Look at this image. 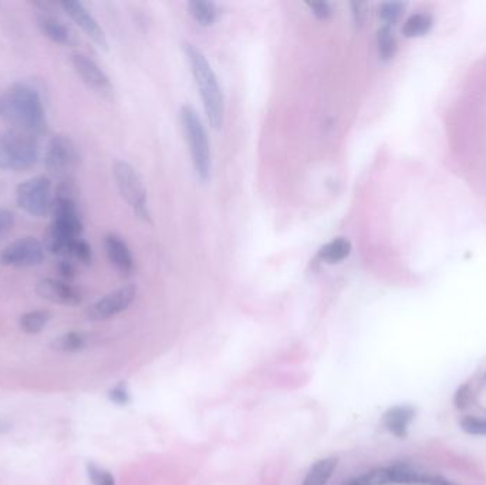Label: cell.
Segmentation results:
<instances>
[{"mask_svg":"<svg viewBox=\"0 0 486 485\" xmlns=\"http://www.w3.org/2000/svg\"><path fill=\"white\" fill-rule=\"evenodd\" d=\"M184 53L199 90L206 118L212 128L221 130L225 117V100L212 67L201 49L192 43H184Z\"/></svg>","mask_w":486,"mask_h":485,"instance_id":"2","label":"cell"},{"mask_svg":"<svg viewBox=\"0 0 486 485\" xmlns=\"http://www.w3.org/2000/svg\"><path fill=\"white\" fill-rule=\"evenodd\" d=\"M416 411L412 406H394L383 415L386 429L395 437L404 438L408 434V426L415 419Z\"/></svg>","mask_w":486,"mask_h":485,"instance_id":"15","label":"cell"},{"mask_svg":"<svg viewBox=\"0 0 486 485\" xmlns=\"http://www.w3.org/2000/svg\"><path fill=\"white\" fill-rule=\"evenodd\" d=\"M33 8L38 10L36 17L39 29L49 40L61 46L77 45L79 40L76 33L58 17L54 10V5L47 2H34Z\"/></svg>","mask_w":486,"mask_h":485,"instance_id":"9","label":"cell"},{"mask_svg":"<svg viewBox=\"0 0 486 485\" xmlns=\"http://www.w3.org/2000/svg\"><path fill=\"white\" fill-rule=\"evenodd\" d=\"M46 248L34 236L15 239L0 252V265L9 268H34L45 262Z\"/></svg>","mask_w":486,"mask_h":485,"instance_id":"8","label":"cell"},{"mask_svg":"<svg viewBox=\"0 0 486 485\" xmlns=\"http://www.w3.org/2000/svg\"><path fill=\"white\" fill-rule=\"evenodd\" d=\"M113 174L121 197L132 208L134 214L140 220L150 222L147 190L136 169L127 161L117 160L113 165Z\"/></svg>","mask_w":486,"mask_h":485,"instance_id":"7","label":"cell"},{"mask_svg":"<svg viewBox=\"0 0 486 485\" xmlns=\"http://www.w3.org/2000/svg\"><path fill=\"white\" fill-rule=\"evenodd\" d=\"M0 116L12 128L38 138L49 131L42 93L29 82H16L6 90L0 98Z\"/></svg>","mask_w":486,"mask_h":485,"instance_id":"1","label":"cell"},{"mask_svg":"<svg viewBox=\"0 0 486 485\" xmlns=\"http://www.w3.org/2000/svg\"><path fill=\"white\" fill-rule=\"evenodd\" d=\"M136 298V286L135 285H125L121 286L106 296H102L97 302H94L88 310L87 316L91 321H107L125 309H128L132 302Z\"/></svg>","mask_w":486,"mask_h":485,"instance_id":"11","label":"cell"},{"mask_svg":"<svg viewBox=\"0 0 486 485\" xmlns=\"http://www.w3.org/2000/svg\"><path fill=\"white\" fill-rule=\"evenodd\" d=\"M40 157L39 138L20 130L0 131V169L26 171Z\"/></svg>","mask_w":486,"mask_h":485,"instance_id":"3","label":"cell"},{"mask_svg":"<svg viewBox=\"0 0 486 485\" xmlns=\"http://www.w3.org/2000/svg\"><path fill=\"white\" fill-rule=\"evenodd\" d=\"M181 124L184 128V134L187 137V141L189 146L192 164L195 168V172L198 178L202 183H206L211 178L212 171V153H211V143L207 138L206 128L191 106H182L180 111Z\"/></svg>","mask_w":486,"mask_h":485,"instance_id":"4","label":"cell"},{"mask_svg":"<svg viewBox=\"0 0 486 485\" xmlns=\"http://www.w3.org/2000/svg\"><path fill=\"white\" fill-rule=\"evenodd\" d=\"M350 8H352V15H353V19L356 23L361 24L367 16V5L366 3H357V2H353L350 3Z\"/></svg>","mask_w":486,"mask_h":485,"instance_id":"33","label":"cell"},{"mask_svg":"<svg viewBox=\"0 0 486 485\" xmlns=\"http://www.w3.org/2000/svg\"><path fill=\"white\" fill-rule=\"evenodd\" d=\"M80 164V153L76 143L65 134L53 135L45 151V167L58 181L75 177Z\"/></svg>","mask_w":486,"mask_h":485,"instance_id":"6","label":"cell"},{"mask_svg":"<svg viewBox=\"0 0 486 485\" xmlns=\"http://www.w3.org/2000/svg\"><path fill=\"white\" fill-rule=\"evenodd\" d=\"M461 429L472 436H486V419L464 417L460 422Z\"/></svg>","mask_w":486,"mask_h":485,"instance_id":"27","label":"cell"},{"mask_svg":"<svg viewBox=\"0 0 486 485\" xmlns=\"http://www.w3.org/2000/svg\"><path fill=\"white\" fill-rule=\"evenodd\" d=\"M104 249H106L110 262L118 272L123 275H131L134 272L132 254L121 236L116 233L106 235V238H104Z\"/></svg>","mask_w":486,"mask_h":485,"instance_id":"14","label":"cell"},{"mask_svg":"<svg viewBox=\"0 0 486 485\" xmlns=\"http://www.w3.org/2000/svg\"><path fill=\"white\" fill-rule=\"evenodd\" d=\"M308 10L313 13L319 20H327L331 17L333 10L329 3L326 2H319V3H306Z\"/></svg>","mask_w":486,"mask_h":485,"instance_id":"31","label":"cell"},{"mask_svg":"<svg viewBox=\"0 0 486 485\" xmlns=\"http://www.w3.org/2000/svg\"><path fill=\"white\" fill-rule=\"evenodd\" d=\"M377 45H378V54L383 60H390L395 54L397 50V42L394 39V34L389 26L383 27L377 34Z\"/></svg>","mask_w":486,"mask_h":485,"instance_id":"23","label":"cell"},{"mask_svg":"<svg viewBox=\"0 0 486 485\" xmlns=\"http://www.w3.org/2000/svg\"><path fill=\"white\" fill-rule=\"evenodd\" d=\"M16 202L22 211L33 218L52 215L54 203L53 181L46 176H38L23 181L16 188Z\"/></svg>","mask_w":486,"mask_h":485,"instance_id":"5","label":"cell"},{"mask_svg":"<svg viewBox=\"0 0 486 485\" xmlns=\"http://www.w3.org/2000/svg\"><path fill=\"white\" fill-rule=\"evenodd\" d=\"M50 319H52V315L49 310H45V309L31 310L22 315V318L19 319V326L22 332L26 334H38L42 330H45Z\"/></svg>","mask_w":486,"mask_h":485,"instance_id":"19","label":"cell"},{"mask_svg":"<svg viewBox=\"0 0 486 485\" xmlns=\"http://www.w3.org/2000/svg\"><path fill=\"white\" fill-rule=\"evenodd\" d=\"M87 346V339L83 333L68 332L56 337L50 343V349L58 353H76L83 351Z\"/></svg>","mask_w":486,"mask_h":485,"instance_id":"20","label":"cell"},{"mask_svg":"<svg viewBox=\"0 0 486 485\" xmlns=\"http://www.w3.org/2000/svg\"><path fill=\"white\" fill-rule=\"evenodd\" d=\"M188 10L194 20L205 27L215 24L219 16L217 5L212 2H199V0H195V2L188 3Z\"/></svg>","mask_w":486,"mask_h":485,"instance_id":"21","label":"cell"},{"mask_svg":"<svg viewBox=\"0 0 486 485\" xmlns=\"http://www.w3.org/2000/svg\"><path fill=\"white\" fill-rule=\"evenodd\" d=\"M109 399L114 404H117V406H127L131 401V396L128 393V389H127L125 383H120V385L114 386L109 392Z\"/></svg>","mask_w":486,"mask_h":485,"instance_id":"30","label":"cell"},{"mask_svg":"<svg viewBox=\"0 0 486 485\" xmlns=\"http://www.w3.org/2000/svg\"><path fill=\"white\" fill-rule=\"evenodd\" d=\"M58 8L63 9V12L70 17L83 31L87 38H90L98 47L107 50L109 42L107 36L104 33L102 27L98 24V22L94 19V16L88 12V9L80 3V2H60L57 3Z\"/></svg>","mask_w":486,"mask_h":485,"instance_id":"12","label":"cell"},{"mask_svg":"<svg viewBox=\"0 0 486 485\" xmlns=\"http://www.w3.org/2000/svg\"><path fill=\"white\" fill-rule=\"evenodd\" d=\"M36 293L52 303L64 306H77L83 300V295L79 288L73 286L70 282L54 278H45L39 281L36 285Z\"/></svg>","mask_w":486,"mask_h":485,"instance_id":"13","label":"cell"},{"mask_svg":"<svg viewBox=\"0 0 486 485\" xmlns=\"http://www.w3.org/2000/svg\"><path fill=\"white\" fill-rule=\"evenodd\" d=\"M57 272L60 275V278L61 281H65V282H72L76 279V276H77V266H76V262L70 261V259H65V258H61L60 262L57 263Z\"/></svg>","mask_w":486,"mask_h":485,"instance_id":"28","label":"cell"},{"mask_svg":"<svg viewBox=\"0 0 486 485\" xmlns=\"http://www.w3.org/2000/svg\"><path fill=\"white\" fill-rule=\"evenodd\" d=\"M64 258L70 259L73 262L83 263V265H90L93 261V251L87 240H84L83 238H79L73 242L70 248H68L67 255Z\"/></svg>","mask_w":486,"mask_h":485,"instance_id":"24","label":"cell"},{"mask_svg":"<svg viewBox=\"0 0 486 485\" xmlns=\"http://www.w3.org/2000/svg\"><path fill=\"white\" fill-rule=\"evenodd\" d=\"M72 64L81 82L95 94L102 98H111L114 94V87L106 72L88 56L83 53H73Z\"/></svg>","mask_w":486,"mask_h":485,"instance_id":"10","label":"cell"},{"mask_svg":"<svg viewBox=\"0 0 486 485\" xmlns=\"http://www.w3.org/2000/svg\"><path fill=\"white\" fill-rule=\"evenodd\" d=\"M404 12V5L400 2H389V3H383L379 8V17L384 23L387 24H393L394 22H397L401 15Z\"/></svg>","mask_w":486,"mask_h":485,"instance_id":"26","label":"cell"},{"mask_svg":"<svg viewBox=\"0 0 486 485\" xmlns=\"http://www.w3.org/2000/svg\"><path fill=\"white\" fill-rule=\"evenodd\" d=\"M352 252V244L347 238H336L319 251V258L327 263H338Z\"/></svg>","mask_w":486,"mask_h":485,"instance_id":"18","label":"cell"},{"mask_svg":"<svg viewBox=\"0 0 486 485\" xmlns=\"http://www.w3.org/2000/svg\"><path fill=\"white\" fill-rule=\"evenodd\" d=\"M15 226V215L8 208L0 206V240L8 236Z\"/></svg>","mask_w":486,"mask_h":485,"instance_id":"29","label":"cell"},{"mask_svg":"<svg viewBox=\"0 0 486 485\" xmlns=\"http://www.w3.org/2000/svg\"><path fill=\"white\" fill-rule=\"evenodd\" d=\"M432 27V19L424 13H415L407 19L402 26V34L405 38H420L425 34Z\"/></svg>","mask_w":486,"mask_h":485,"instance_id":"22","label":"cell"},{"mask_svg":"<svg viewBox=\"0 0 486 485\" xmlns=\"http://www.w3.org/2000/svg\"><path fill=\"white\" fill-rule=\"evenodd\" d=\"M359 485H391L387 468L371 470L357 478Z\"/></svg>","mask_w":486,"mask_h":485,"instance_id":"25","label":"cell"},{"mask_svg":"<svg viewBox=\"0 0 486 485\" xmlns=\"http://www.w3.org/2000/svg\"><path fill=\"white\" fill-rule=\"evenodd\" d=\"M12 429V424L6 420H0V434H3Z\"/></svg>","mask_w":486,"mask_h":485,"instance_id":"37","label":"cell"},{"mask_svg":"<svg viewBox=\"0 0 486 485\" xmlns=\"http://www.w3.org/2000/svg\"><path fill=\"white\" fill-rule=\"evenodd\" d=\"M100 485H116V478L113 477V474L110 471L104 470V475H102Z\"/></svg>","mask_w":486,"mask_h":485,"instance_id":"35","label":"cell"},{"mask_svg":"<svg viewBox=\"0 0 486 485\" xmlns=\"http://www.w3.org/2000/svg\"><path fill=\"white\" fill-rule=\"evenodd\" d=\"M469 401V386L468 385H462L458 387V390L455 392V396H454V404L457 408L462 410L467 407Z\"/></svg>","mask_w":486,"mask_h":485,"instance_id":"32","label":"cell"},{"mask_svg":"<svg viewBox=\"0 0 486 485\" xmlns=\"http://www.w3.org/2000/svg\"><path fill=\"white\" fill-rule=\"evenodd\" d=\"M338 465V457H326L316 461L307 471L301 485H326Z\"/></svg>","mask_w":486,"mask_h":485,"instance_id":"16","label":"cell"},{"mask_svg":"<svg viewBox=\"0 0 486 485\" xmlns=\"http://www.w3.org/2000/svg\"><path fill=\"white\" fill-rule=\"evenodd\" d=\"M345 485H359V481H357V478H354V479H352V481L347 482Z\"/></svg>","mask_w":486,"mask_h":485,"instance_id":"38","label":"cell"},{"mask_svg":"<svg viewBox=\"0 0 486 485\" xmlns=\"http://www.w3.org/2000/svg\"><path fill=\"white\" fill-rule=\"evenodd\" d=\"M428 485H455L453 482H449L441 477H431L428 481Z\"/></svg>","mask_w":486,"mask_h":485,"instance_id":"36","label":"cell"},{"mask_svg":"<svg viewBox=\"0 0 486 485\" xmlns=\"http://www.w3.org/2000/svg\"><path fill=\"white\" fill-rule=\"evenodd\" d=\"M87 474H88V478H90L93 485H100L102 475H104V470H101L94 463H87Z\"/></svg>","mask_w":486,"mask_h":485,"instance_id":"34","label":"cell"},{"mask_svg":"<svg viewBox=\"0 0 486 485\" xmlns=\"http://www.w3.org/2000/svg\"><path fill=\"white\" fill-rule=\"evenodd\" d=\"M389 470L390 482L398 485H428L430 477L408 464H395Z\"/></svg>","mask_w":486,"mask_h":485,"instance_id":"17","label":"cell"}]
</instances>
